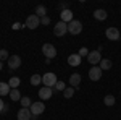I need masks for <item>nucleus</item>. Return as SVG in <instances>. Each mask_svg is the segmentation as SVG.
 Returning <instances> with one entry per match:
<instances>
[{
    "mask_svg": "<svg viewBox=\"0 0 121 120\" xmlns=\"http://www.w3.org/2000/svg\"><path fill=\"white\" fill-rule=\"evenodd\" d=\"M42 54H44V57L45 58H48V60H52V58H55L56 57V49L53 44H44L42 46Z\"/></svg>",
    "mask_w": 121,
    "mask_h": 120,
    "instance_id": "1",
    "label": "nucleus"
},
{
    "mask_svg": "<svg viewBox=\"0 0 121 120\" xmlns=\"http://www.w3.org/2000/svg\"><path fill=\"white\" fill-rule=\"evenodd\" d=\"M81 31H82V23H81V21L73 19L71 23H68V33H69V34L78 36V34H81Z\"/></svg>",
    "mask_w": 121,
    "mask_h": 120,
    "instance_id": "2",
    "label": "nucleus"
},
{
    "mask_svg": "<svg viewBox=\"0 0 121 120\" xmlns=\"http://www.w3.org/2000/svg\"><path fill=\"white\" fill-rule=\"evenodd\" d=\"M29 110H31V114H32L34 117H39L40 114H44V110H45V104H44L42 101L32 102L31 107H29Z\"/></svg>",
    "mask_w": 121,
    "mask_h": 120,
    "instance_id": "3",
    "label": "nucleus"
},
{
    "mask_svg": "<svg viewBox=\"0 0 121 120\" xmlns=\"http://www.w3.org/2000/svg\"><path fill=\"white\" fill-rule=\"evenodd\" d=\"M56 75L52 73V72H48V73H44V76H42V83H44V86H47V88H53L56 84Z\"/></svg>",
    "mask_w": 121,
    "mask_h": 120,
    "instance_id": "4",
    "label": "nucleus"
},
{
    "mask_svg": "<svg viewBox=\"0 0 121 120\" xmlns=\"http://www.w3.org/2000/svg\"><path fill=\"white\" fill-rule=\"evenodd\" d=\"M24 26L29 29H36L40 26V18H39L37 15H29L28 18H26V23H24Z\"/></svg>",
    "mask_w": 121,
    "mask_h": 120,
    "instance_id": "5",
    "label": "nucleus"
},
{
    "mask_svg": "<svg viewBox=\"0 0 121 120\" xmlns=\"http://www.w3.org/2000/svg\"><path fill=\"white\" fill-rule=\"evenodd\" d=\"M87 62L95 67V65H99L102 62V54L99 52V50H92V52H89V55H87Z\"/></svg>",
    "mask_w": 121,
    "mask_h": 120,
    "instance_id": "6",
    "label": "nucleus"
},
{
    "mask_svg": "<svg viewBox=\"0 0 121 120\" xmlns=\"http://www.w3.org/2000/svg\"><path fill=\"white\" fill-rule=\"evenodd\" d=\"M66 33H68V24L63 23V21H58L55 26H53V34H55V36L61 37V36H65Z\"/></svg>",
    "mask_w": 121,
    "mask_h": 120,
    "instance_id": "7",
    "label": "nucleus"
},
{
    "mask_svg": "<svg viewBox=\"0 0 121 120\" xmlns=\"http://www.w3.org/2000/svg\"><path fill=\"white\" fill-rule=\"evenodd\" d=\"M7 63H8L10 70H16L21 67V57L18 54H15V55H10V58L7 60Z\"/></svg>",
    "mask_w": 121,
    "mask_h": 120,
    "instance_id": "8",
    "label": "nucleus"
},
{
    "mask_svg": "<svg viewBox=\"0 0 121 120\" xmlns=\"http://www.w3.org/2000/svg\"><path fill=\"white\" fill-rule=\"evenodd\" d=\"M105 36H107L108 41H118L121 34H120V29H118V28L112 26V28H108L107 31H105Z\"/></svg>",
    "mask_w": 121,
    "mask_h": 120,
    "instance_id": "9",
    "label": "nucleus"
},
{
    "mask_svg": "<svg viewBox=\"0 0 121 120\" xmlns=\"http://www.w3.org/2000/svg\"><path fill=\"white\" fill-rule=\"evenodd\" d=\"M89 78L92 80V81H99L100 78H102V68L100 67H92L91 70H89Z\"/></svg>",
    "mask_w": 121,
    "mask_h": 120,
    "instance_id": "10",
    "label": "nucleus"
},
{
    "mask_svg": "<svg viewBox=\"0 0 121 120\" xmlns=\"http://www.w3.org/2000/svg\"><path fill=\"white\" fill-rule=\"evenodd\" d=\"M52 96H53V89H52V88L44 86V88L39 89V97H40V101H47V99H50Z\"/></svg>",
    "mask_w": 121,
    "mask_h": 120,
    "instance_id": "11",
    "label": "nucleus"
},
{
    "mask_svg": "<svg viewBox=\"0 0 121 120\" xmlns=\"http://www.w3.org/2000/svg\"><path fill=\"white\" fill-rule=\"evenodd\" d=\"M81 55L79 54H71V55L68 57V65L69 67H79L81 65Z\"/></svg>",
    "mask_w": 121,
    "mask_h": 120,
    "instance_id": "12",
    "label": "nucleus"
},
{
    "mask_svg": "<svg viewBox=\"0 0 121 120\" xmlns=\"http://www.w3.org/2000/svg\"><path fill=\"white\" fill-rule=\"evenodd\" d=\"M73 19L74 18H73V11H71V10H65V11L60 13V21H63V23H66V24L71 23Z\"/></svg>",
    "mask_w": 121,
    "mask_h": 120,
    "instance_id": "13",
    "label": "nucleus"
},
{
    "mask_svg": "<svg viewBox=\"0 0 121 120\" xmlns=\"http://www.w3.org/2000/svg\"><path fill=\"white\" fill-rule=\"evenodd\" d=\"M32 119V114L29 109H24V107H21L18 112V120H31Z\"/></svg>",
    "mask_w": 121,
    "mask_h": 120,
    "instance_id": "14",
    "label": "nucleus"
},
{
    "mask_svg": "<svg viewBox=\"0 0 121 120\" xmlns=\"http://www.w3.org/2000/svg\"><path fill=\"white\" fill-rule=\"evenodd\" d=\"M81 84V75L79 73H73V75H69V86L71 88H78Z\"/></svg>",
    "mask_w": 121,
    "mask_h": 120,
    "instance_id": "15",
    "label": "nucleus"
},
{
    "mask_svg": "<svg viewBox=\"0 0 121 120\" xmlns=\"http://www.w3.org/2000/svg\"><path fill=\"white\" fill-rule=\"evenodd\" d=\"M94 18L97 19V21H105V19L108 18V13H107L103 8H99V10L94 11Z\"/></svg>",
    "mask_w": 121,
    "mask_h": 120,
    "instance_id": "16",
    "label": "nucleus"
},
{
    "mask_svg": "<svg viewBox=\"0 0 121 120\" xmlns=\"http://www.w3.org/2000/svg\"><path fill=\"white\" fill-rule=\"evenodd\" d=\"M10 91H11L10 84L5 81H0V96H7V94H10Z\"/></svg>",
    "mask_w": 121,
    "mask_h": 120,
    "instance_id": "17",
    "label": "nucleus"
},
{
    "mask_svg": "<svg viewBox=\"0 0 121 120\" xmlns=\"http://www.w3.org/2000/svg\"><path fill=\"white\" fill-rule=\"evenodd\" d=\"M8 84H10L11 89H18V86L21 84V80H19L18 76H11V78L8 80Z\"/></svg>",
    "mask_w": 121,
    "mask_h": 120,
    "instance_id": "18",
    "label": "nucleus"
},
{
    "mask_svg": "<svg viewBox=\"0 0 121 120\" xmlns=\"http://www.w3.org/2000/svg\"><path fill=\"white\" fill-rule=\"evenodd\" d=\"M34 15H37L39 18H44V16H47V8L44 7V5H37V7H36V11H34Z\"/></svg>",
    "mask_w": 121,
    "mask_h": 120,
    "instance_id": "19",
    "label": "nucleus"
},
{
    "mask_svg": "<svg viewBox=\"0 0 121 120\" xmlns=\"http://www.w3.org/2000/svg\"><path fill=\"white\" fill-rule=\"evenodd\" d=\"M29 81H31V84H32V86H39V84L42 83V75L34 73L31 78H29Z\"/></svg>",
    "mask_w": 121,
    "mask_h": 120,
    "instance_id": "20",
    "label": "nucleus"
},
{
    "mask_svg": "<svg viewBox=\"0 0 121 120\" xmlns=\"http://www.w3.org/2000/svg\"><path fill=\"white\" fill-rule=\"evenodd\" d=\"M10 99H11V101H21V92L18 91V89H11V91H10Z\"/></svg>",
    "mask_w": 121,
    "mask_h": 120,
    "instance_id": "21",
    "label": "nucleus"
},
{
    "mask_svg": "<svg viewBox=\"0 0 121 120\" xmlns=\"http://www.w3.org/2000/svg\"><path fill=\"white\" fill-rule=\"evenodd\" d=\"M103 104L108 106V107L115 106V96H113V94H107V96L103 97Z\"/></svg>",
    "mask_w": 121,
    "mask_h": 120,
    "instance_id": "22",
    "label": "nucleus"
},
{
    "mask_svg": "<svg viewBox=\"0 0 121 120\" xmlns=\"http://www.w3.org/2000/svg\"><path fill=\"white\" fill-rule=\"evenodd\" d=\"M100 68H102V72L103 70H110L112 68V60H108V58H102V62H100Z\"/></svg>",
    "mask_w": 121,
    "mask_h": 120,
    "instance_id": "23",
    "label": "nucleus"
},
{
    "mask_svg": "<svg viewBox=\"0 0 121 120\" xmlns=\"http://www.w3.org/2000/svg\"><path fill=\"white\" fill-rule=\"evenodd\" d=\"M19 104H21V107H24V109H29L31 107V99H29L28 96H24V97H21V101H19Z\"/></svg>",
    "mask_w": 121,
    "mask_h": 120,
    "instance_id": "24",
    "label": "nucleus"
},
{
    "mask_svg": "<svg viewBox=\"0 0 121 120\" xmlns=\"http://www.w3.org/2000/svg\"><path fill=\"white\" fill-rule=\"evenodd\" d=\"M63 96H65L66 99L73 97V96H74V88H71V86H69V88H66L65 91H63Z\"/></svg>",
    "mask_w": 121,
    "mask_h": 120,
    "instance_id": "25",
    "label": "nucleus"
},
{
    "mask_svg": "<svg viewBox=\"0 0 121 120\" xmlns=\"http://www.w3.org/2000/svg\"><path fill=\"white\" fill-rule=\"evenodd\" d=\"M8 58H10L8 50H7V49H2V50H0V62H5V60H8Z\"/></svg>",
    "mask_w": 121,
    "mask_h": 120,
    "instance_id": "26",
    "label": "nucleus"
},
{
    "mask_svg": "<svg viewBox=\"0 0 121 120\" xmlns=\"http://www.w3.org/2000/svg\"><path fill=\"white\" fill-rule=\"evenodd\" d=\"M56 91H65L66 89V84H65V81H56V84L53 86Z\"/></svg>",
    "mask_w": 121,
    "mask_h": 120,
    "instance_id": "27",
    "label": "nucleus"
},
{
    "mask_svg": "<svg viewBox=\"0 0 121 120\" xmlns=\"http://www.w3.org/2000/svg\"><path fill=\"white\" fill-rule=\"evenodd\" d=\"M78 54L81 55V58H82V57H87V55H89V49H87V47H81Z\"/></svg>",
    "mask_w": 121,
    "mask_h": 120,
    "instance_id": "28",
    "label": "nucleus"
},
{
    "mask_svg": "<svg viewBox=\"0 0 121 120\" xmlns=\"http://www.w3.org/2000/svg\"><path fill=\"white\" fill-rule=\"evenodd\" d=\"M58 8L61 10V11H65V10H69V3H66V2H61V3H58Z\"/></svg>",
    "mask_w": 121,
    "mask_h": 120,
    "instance_id": "29",
    "label": "nucleus"
},
{
    "mask_svg": "<svg viewBox=\"0 0 121 120\" xmlns=\"http://www.w3.org/2000/svg\"><path fill=\"white\" fill-rule=\"evenodd\" d=\"M40 24H44V26L50 24V18H48V16H44V18H40Z\"/></svg>",
    "mask_w": 121,
    "mask_h": 120,
    "instance_id": "30",
    "label": "nucleus"
},
{
    "mask_svg": "<svg viewBox=\"0 0 121 120\" xmlns=\"http://www.w3.org/2000/svg\"><path fill=\"white\" fill-rule=\"evenodd\" d=\"M3 109H5V102L0 99V112H3Z\"/></svg>",
    "mask_w": 121,
    "mask_h": 120,
    "instance_id": "31",
    "label": "nucleus"
},
{
    "mask_svg": "<svg viewBox=\"0 0 121 120\" xmlns=\"http://www.w3.org/2000/svg\"><path fill=\"white\" fill-rule=\"evenodd\" d=\"M11 28H13V29H19V28H21V24H19V23H13Z\"/></svg>",
    "mask_w": 121,
    "mask_h": 120,
    "instance_id": "32",
    "label": "nucleus"
},
{
    "mask_svg": "<svg viewBox=\"0 0 121 120\" xmlns=\"http://www.w3.org/2000/svg\"><path fill=\"white\" fill-rule=\"evenodd\" d=\"M2 68H3V62H0V72H2Z\"/></svg>",
    "mask_w": 121,
    "mask_h": 120,
    "instance_id": "33",
    "label": "nucleus"
}]
</instances>
